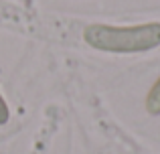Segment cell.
<instances>
[{"label": "cell", "mask_w": 160, "mask_h": 154, "mask_svg": "<svg viewBox=\"0 0 160 154\" xmlns=\"http://www.w3.org/2000/svg\"><path fill=\"white\" fill-rule=\"evenodd\" d=\"M85 41L99 51H113V53L150 51V49L160 45V22L138 24V27L91 24L85 28Z\"/></svg>", "instance_id": "1"}, {"label": "cell", "mask_w": 160, "mask_h": 154, "mask_svg": "<svg viewBox=\"0 0 160 154\" xmlns=\"http://www.w3.org/2000/svg\"><path fill=\"white\" fill-rule=\"evenodd\" d=\"M146 107L150 114H160V79L152 85L148 97H146Z\"/></svg>", "instance_id": "2"}, {"label": "cell", "mask_w": 160, "mask_h": 154, "mask_svg": "<svg viewBox=\"0 0 160 154\" xmlns=\"http://www.w3.org/2000/svg\"><path fill=\"white\" fill-rule=\"evenodd\" d=\"M8 118H10V112H8V106L6 102L2 99V95H0V124H6Z\"/></svg>", "instance_id": "3"}]
</instances>
